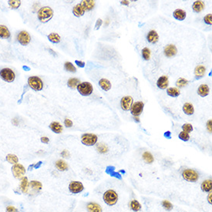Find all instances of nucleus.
I'll return each instance as SVG.
<instances>
[{"label": "nucleus", "mask_w": 212, "mask_h": 212, "mask_svg": "<svg viewBox=\"0 0 212 212\" xmlns=\"http://www.w3.org/2000/svg\"><path fill=\"white\" fill-rule=\"evenodd\" d=\"M37 16H38V19L41 22H47L48 21H50L53 16V10L49 6H45V7L41 8L39 10L38 13H37Z\"/></svg>", "instance_id": "f257e3e1"}, {"label": "nucleus", "mask_w": 212, "mask_h": 212, "mask_svg": "<svg viewBox=\"0 0 212 212\" xmlns=\"http://www.w3.org/2000/svg\"><path fill=\"white\" fill-rule=\"evenodd\" d=\"M103 201L106 205L113 206L118 201V195L117 192L113 190H108L103 194Z\"/></svg>", "instance_id": "f03ea898"}, {"label": "nucleus", "mask_w": 212, "mask_h": 212, "mask_svg": "<svg viewBox=\"0 0 212 212\" xmlns=\"http://www.w3.org/2000/svg\"><path fill=\"white\" fill-rule=\"evenodd\" d=\"M28 85L35 91H40L43 87V82L39 77H30L28 79Z\"/></svg>", "instance_id": "7ed1b4c3"}, {"label": "nucleus", "mask_w": 212, "mask_h": 212, "mask_svg": "<svg viewBox=\"0 0 212 212\" xmlns=\"http://www.w3.org/2000/svg\"><path fill=\"white\" fill-rule=\"evenodd\" d=\"M77 88L79 93L83 96H90L93 90V86L89 82L81 83L77 86Z\"/></svg>", "instance_id": "20e7f679"}, {"label": "nucleus", "mask_w": 212, "mask_h": 212, "mask_svg": "<svg viewBox=\"0 0 212 212\" xmlns=\"http://www.w3.org/2000/svg\"><path fill=\"white\" fill-rule=\"evenodd\" d=\"M182 177L188 182H196L199 178V174L197 171L192 169H186L182 173Z\"/></svg>", "instance_id": "39448f33"}, {"label": "nucleus", "mask_w": 212, "mask_h": 212, "mask_svg": "<svg viewBox=\"0 0 212 212\" xmlns=\"http://www.w3.org/2000/svg\"><path fill=\"white\" fill-rule=\"evenodd\" d=\"M0 77L7 83H13L15 80V73L9 68H4L0 70Z\"/></svg>", "instance_id": "423d86ee"}, {"label": "nucleus", "mask_w": 212, "mask_h": 212, "mask_svg": "<svg viewBox=\"0 0 212 212\" xmlns=\"http://www.w3.org/2000/svg\"><path fill=\"white\" fill-rule=\"evenodd\" d=\"M81 142L86 146H93L97 142V136L93 134H84L81 137Z\"/></svg>", "instance_id": "0eeeda50"}, {"label": "nucleus", "mask_w": 212, "mask_h": 212, "mask_svg": "<svg viewBox=\"0 0 212 212\" xmlns=\"http://www.w3.org/2000/svg\"><path fill=\"white\" fill-rule=\"evenodd\" d=\"M12 172L16 178L22 179L26 174V169L23 167V165L20 164H16L13 165L12 167Z\"/></svg>", "instance_id": "6e6552de"}, {"label": "nucleus", "mask_w": 212, "mask_h": 212, "mask_svg": "<svg viewBox=\"0 0 212 212\" xmlns=\"http://www.w3.org/2000/svg\"><path fill=\"white\" fill-rule=\"evenodd\" d=\"M144 104L141 101H138V102L133 103L131 108H130V112H131L132 115L134 117H139L144 110Z\"/></svg>", "instance_id": "1a4fd4ad"}, {"label": "nucleus", "mask_w": 212, "mask_h": 212, "mask_svg": "<svg viewBox=\"0 0 212 212\" xmlns=\"http://www.w3.org/2000/svg\"><path fill=\"white\" fill-rule=\"evenodd\" d=\"M17 39L19 42L22 45V46H27L28 44L31 41V36L29 35L28 32L26 31H21L17 36Z\"/></svg>", "instance_id": "9d476101"}, {"label": "nucleus", "mask_w": 212, "mask_h": 212, "mask_svg": "<svg viewBox=\"0 0 212 212\" xmlns=\"http://www.w3.org/2000/svg\"><path fill=\"white\" fill-rule=\"evenodd\" d=\"M134 103V100L130 96H126L121 99V106L123 110L125 111H128L130 110L132 105Z\"/></svg>", "instance_id": "9b49d317"}, {"label": "nucleus", "mask_w": 212, "mask_h": 212, "mask_svg": "<svg viewBox=\"0 0 212 212\" xmlns=\"http://www.w3.org/2000/svg\"><path fill=\"white\" fill-rule=\"evenodd\" d=\"M84 187L81 182L79 181H71L69 185V190L73 194H78L83 190Z\"/></svg>", "instance_id": "f8f14e48"}, {"label": "nucleus", "mask_w": 212, "mask_h": 212, "mask_svg": "<svg viewBox=\"0 0 212 212\" xmlns=\"http://www.w3.org/2000/svg\"><path fill=\"white\" fill-rule=\"evenodd\" d=\"M164 54L167 57H175L177 53V49L175 45L174 44H169L164 48Z\"/></svg>", "instance_id": "ddd939ff"}, {"label": "nucleus", "mask_w": 212, "mask_h": 212, "mask_svg": "<svg viewBox=\"0 0 212 212\" xmlns=\"http://www.w3.org/2000/svg\"><path fill=\"white\" fill-rule=\"evenodd\" d=\"M169 85V80L168 77L167 76H162L158 79V80L157 82V87L161 89V90H164L167 89V86Z\"/></svg>", "instance_id": "4468645a"}, {"label": "nucleus", "mask_w": 212, "mask_h": 212, "mask_svg": "<svg viewBox=\"0 0 212 212\" xmlns=\"http://www.w3.org/2000/svg\"><path fill=\"white\" fill-rule=\"evenodd\" d=\"M147 39L150 43H157L159 39V36L157 34V33L154 30H151L148 33L147 36Z\"/></svg>", "instance_id": "2eb2a0df"}, {"label": "nucleus", "mask_w": 212, "mask_h": 212, "mask_svg": "<svg viewBox=\"0 0 212 212\" xmlns=\"http://www.w3.org/2000/svg\"><path fill=\"white\" fill-rule=\"evenodd\" d=\"M85 11H90L95 6V1L93 0H83L80 2Z\"/></svg>", "instance_id": "dca6fc26"}, {"label": "nucleus", "mask_w": 212, "mask_h": 212, "mask_svg": "<svg viewBox=\"0 0 212 212\" xmlns=\"http://www.w3.org/2000/svg\"><path fill=\"white\" fill-rule=\"evenodd\" d=\"M205 72H206V69L203 65H198V66H196L195 70H194V74H195L196 79H201L205 76Z\"/></svg>", "instance_id": "f3484780"}, {"label": "nucleus", "mask_w": 212, "mask_h": 212, "mask_svg": "<svg viewBox=\"0 0 212 212\" xmlns=\"http://www.w3.org/2000/svg\"><path fill=\"white\" fill-rule=\"evenodd\" d=\"M73 13L74 14V16L77 17H80L83 16L85 13V10L83 9V7L82 6L80 3L77 4V6H75L73 9Z\"/></svg>", "instance_id": "a211bd4d"}, {"label": "nucleus", "mask_w": 212, "mask_h": 212, "mask_svg": "<svg viewBox=\"0 0 212 212\" xmlns=\"http://www.w3.org/2000/svg\"><path fill=\"white\" fill-rule=\"evenodd\" d=\"M192 9H193L194 12H195V13H201L205 9V2H202V1H195L193 3Z\"/></svg>", "instance_id": "6ab92c4d"}, {"label": "nucleus", "mask_w": 212, "mask_h": 212, "mask_svg": "<svg viewBox=\"0 0 212 212\" xmlns=\"http://www.w3.org/2000/svg\"><path fill=\"white\" fill-rule=\"evenodd\" d=\"M50 128L51 129V130L56 134H60L62 133L63 128H62V125L59 122H53L50 123Z\"/></svg>", "instance_id": "aec40b11"}, {"label": "nucleus", "mask_w": 212, "mask_h": 212, "mask_svg": "<svg viewBox=\"0 0 212 212\" xmlns=\"http://www.w3.org/2000/svg\"><path fill=\"white\" fill-rule=\"evenodd\" d=\"M198 95L201 97H205L209 94V87L208 85L206 84H201V86L198 87Z\"/></svg>", "instance_id": "412c9836"}, {"label": "nucleus", "mask_w": 212, "mask_h": 212, "mask_svg": "<svg viewBox=\"0 0 212 212\" xmlns=\"http://www.w3.org/2000/svg\"><path fill=\"white\" fill-rule=\"evenodd\" d=\"M86 208L89 212H102V208L98 204L90 202L87 205Z\"/></svg>", "instance_id": "4be33fe9"}, {"label": "nucleus", "mask_w": 212, "mask_h": 212, "mask_svg": "<svg viewBox=\"0 0 212 212\" xmlns=\"http://www.w3.org/2000/svg\"><path fill=\"white\" fill-rule=\"evenodd\" d=\"M99 85L104 91H108L111 89V83L106 79H101L99 81Z\"/></svg>", "instance_id": "5701e85b"}, {"label": "nucleus", "mask_w": 212, "mask_h": 212, "mask_svg": "<svg viewBox=\"0 0 212 212\" xmlns=\"http://www.w3.org/2000/svg\"><path fill=\"white\" fill-rule=\"evenodd\" d=\"M10 37V32L6 26L0 25V39H9Z\"/></svg>", "instance_id": "b1692460"}, {"label": "nucleus", "mask_w": 212, "mask_h": 212, "mask_svg": "<svg viewBox=\"0 0 212 212\" xmlns=\"http://www.w3.org/2000/svg\"><path fill=\"white\" fill-rule=\"evenodd\" d=\"M174 18L177 20H184L186 18V13L182 9H176L173 13Z\"/></svg>", "instance_id": "393cba45"}, {"label": "nucleus", "mask_w": 212, "mask_h": 212, "mask_svg": "<svg viewBox=\"0 0 212 212\" xmlns=\"http://www.w3.org/2000/svg\"><path fill=\"white\" fill-rule=\"evenodd\" d=\"M56 167L60 171H65L68 170V165L66 162L62 160H59L55 164Z\"/></svg>", "instance_id": "a878e982"}, {"label": "nucleus", "mask_w": 212, "mask_h": 212, "mask_svg": "<svg viewBox=\"0 0 212 212\" xmlns=\"http://www.w3.org/2000/svg\"><path fill=\"white\" fill-rule=\"evenodd\" d=\"M183 111L187 115H192L194 112V106L190 103H186L183 106Z\"/></svg>", "instance_id": "bb28decb"}, {"label": "nucleus", "mask_w": 212, "mask_h": 212, "mask_svg": "<svg viewBox=\"0 0 212 212\" xmlns=\"http://www.w3.org/2000/svg\"><path fill=\"white\" fill-rule=\"evenodd\" d=\"M201 190L205 192H211L212 189V181L211 180H206L201 184Z\"/></svg>", "instance_id": "cd10ccee"}, {"label": "nucleus", "mask_w": 212, "mask_h": 212, "mask_svg": "<svg viewBox=\"0 0 212 212\" xmlns=\"http://www.w3.org/2000/svg\"><path fill=\"white\" fill-rule=\"evenodd\" d=\"M29 187V181H28V178L26 177H23L21 179V184H20V188L22 190V193H27L28 192V187Z\"/></svg>", "instance_id": "c85d7f7f"}, {"label": "nucleus", "mask_w": 212, "mask_h": 212, "mask_svg": "<svg viewBox=\"0 0 212 212\" xmlns=\"http://www.w3.org/2000/svg\"><path fill=\"white\" fill-rule=\"evenodd\" d=\"M167 94H168L170 97H177L178 96L180 95L181 92H180V90L178 88L170 87V88H168V89L167 90Z\"/></svg>", "instance_id": "c756f323"}, {"label": "nucleus", "mask_w": 212, "mask_h": 212, "mask_svg": "<svg viewBox=\"0 0 212 212\" xmlns=\"http://www.w3.org/2000/svg\"><path fill=\"white\" fill-rule=\"evenodd\" d=\"M48 39H49L51 42H53V43H59V42H60L61 38L59 34H57V33H50V35L48 36Z\"/></svg>", "instance_id": "7c9ffc66"}, {"label": "nucleus", "mask_w": 212, "mask_h": 212, "mask_svg": "<svg viewBox=\"0 0 212 212\" xmlns=\"http://www.w3.org/2000/svg\"><path fill=\"white\" fill-rule=\"evenodd\" d=\"M80 83V81L77 78H71L67 82L68 86L71 88V89H74V88L77 87V86H78Z\"/></svg>", "instance_id": "2f4dec72"}, {"label": "nucleus", "mask_w": 212, "mask_h": 212, "mask_svg": "<svg viewBox=\"0 0 212 212\" xmlns=\"http://www.w3.org/2000/svg\"><path fill=\"white\" fill-rule=\"evenodd\" d=\"M6 161H7L9 164H11L13 165L16 164L19 162V159L17 156L13 154H9L6 156Z\"/></svg>", "instance_id": "473e14b6"}, {"label": "nucleus", "mask_w": 212, "mask_h": 212, "mask_svg": "<svg viewBox=\"0 0 212 212\" xmlns=\"http://www.w3.org/2000/svg\"><path fill=\"white\" fill-rule=\"evenodd\" d=\"M143 159L144 160V161L147 164H152L154 162V157L150 154V152H144L143 154Z\"/></svg>", "instance_id": "72a5a7b5"}, {"label": "nucleus", "mask_w": 212, "mask_h": 212, "mask_svg": "<svg viewBox=\"0 0 212 212\" xmlns=\"http://www.w3.org/2000/svg\"><path fill=\"white\" fill-rule=\"evenodd\" d=\"M29 185H30V187H31L33 190H41L42 187V184H41V182L37 181H32L31 182L29 183Z\"/></svg>", "instance_id": "f704fd0d"}, {"label": "nucleus", "mask_w": 212, "mask_h": 212, "mask_svg": "<svg viewBox=\"0 0 212 212\" xmlns=\"http://www.w3.org/2000/svg\"><path fill=\"white\" fill-rule=\"evenodd\" d=\"M130 208L134 211H139L141 209V205L138 201L134 200L130 202Z\"/></svg>", "instance_id": "c9c22d12"}, {"label": "nucleus", "mask_w": 212, "mask_h": 212, "mask_svg": "<svg viewBox=\"0 0 212 212\" xmlns=\"http://www.w3.org/2000/svg\"><path fill=\"white\" fill-rule=\"evenodd\" d=\"M188 84V81L184 78H179L176 82V86L178 88H183Z\"/></svg>", "instance_id": "e433bc0d"}, {"label": "nucleus", "mask_w": 212, "mask_h": 212, "mask_svg": "<svg viewBox=\"0 0 212 212\" xmlns=\"http://www.w3.org/2000/svg\"><path fill=\"white\" fill-rule=\"evenodd\" d=\"M8 2L9 6L13 9H17L21 6V1L19 0H9Z\"/></svg>", "instance_id": "4c0bfd02"}, {"label": "nucleus", "mask_w": 212, "mask_h": 212, "mask_svg": "<svg viewBox=\"0 0 212 212\" xmlns=\"http://www.w3.org/2000/svg\"><path fill=\"white\" fill-rule=\"evenodd\" d=\"M64 67H65L66 70H67V71L69 72H71V73H75V72L77 71V69H76L75 66H73V64L70 62H65Z\"/></svg>", "instance_id": "58836bf2"}, {"label": "nucleus", "mask_w": 212, "mask_h": 212, "mask_svg": "<svg viewBox=\"0 0 212 212\" xmlns=\"http://www.w3.org/2000/svg\"><path fill=\"white\" fill-rule=\"evenodd\" d=\"M97 150L100 154H105V153L108 151V147L104 144H99L97 147Z\"/></svg>", "instance_id": "ea45409f"}, {"label": "nucleus", "mask_w": 212, "mask_h": 212, "mask_svg": "<svg viewBox=\"0 0 212 212\" xmlns=\"http://www.w3.org/2000/svg\"><path fill=\"white\" fill-rule=\"evenodd\" d=\"M142 57L145 60H149L150 58V51L148 48H144L142 50Z\"/></svg>", "instance_id": "a19ab883"}, {"label": "nucleus", "mask_w": 212, "mask_h": 212, "mask_svg": "<svg viewBox=\"0 0 212 212\" xmlns=\"http://www.w3.org/2000/svg\"><path fill=\"white\" fill-rule=\"evenodd\" d=\"M162 206L166 211H171L173 209V205L168 201H162Z\"/></svg>", "instance_id": "79ce46f5"}, {"label": "nucleus", "mask_w": 212, "mask_h": 212, "mask_svg": "<svg viewBox=\"0 0 212 212\" xmlns=\"http://www.w3.org/2000/svg\"><path fill=\"white\" fill-rule=\"evenodd\" d=\"M179 138L181 140V141H187L190 139V136H189L188 133H186L184 131L181 132L179 134Z\"/></svg>", "instance_id": "37998d69"}, {"label": "nucleus", "mask_w": 212, "mask_h": 212, "mask_svg": "<svg viewBox=\"0 0 212 212\" xmlns=\"http://www.w3.org/2000/svg\"><path fill=\"white\" fill-rule=\"evenodd\" d=\"M182 129H183V131L188 133V134L193 131V126L190 123H185V124H184L182 126Z\"/></svg>", "instance_id": "c03bdc74"}, {"label": "nucleus", "mask_w": 212, "mask_h": 212, "mask_svg": "<svg viewBox=\"0 0 212 212\" xmlns=\"http://www.w3.org/2000/svg\"><path fill=\"white\" fill-rule=\"evenodd\" d=\"M204 21L208 25H212V14H208L204 18Z\"/></svg>", "instance_id": "a18cd8bd"}, {"label": "nucleus", "mask_w": 212, "mask_h": 212, "mask_svg": "<svg viewBox=\"0 0 212 212\" xmlns=\"http://www.w3.org/2000/svg\"><path fill=\"white\" fill-rule=\"evenodd\" d=\"M64 124H65V126H66V127H71V126H73V122H72L71 120L66 118V119H65V121H64Z\"/></svg>", "instance_id": "49530a36"}, {"label": "nucleus", "mask_w": 212, "mask_h": 212, "mask_svg": "<svg viewBox=\"0 0 212 212\" xmlns=\"http://www.w3.org/2000/svg\"><path fill=\"white\" fill-rule=\"evenodd\" d=\"M6 212H19V211L15 207L10 205V206H8L7 208H6Z\"/></svg>", "instance_id": "de8ad7c7"}, {"label": "nucleus", "mask_w": 212, "mask_h": 212, "mask_svg": "<svg viewBox=\"0 0 212 212\" xmlns=\"http://www.w3.org/2000/svg\"><path fill=\"white\" fill-rule=\"evenodd\" d=\"M207 128H208V130L211 134V132H212V121L211 120H209V121L207 122Z\"/></svg>", "instance_id": "09e8293b"}, {"label": "nucleus", "mask_w": 212, "mask_h": 212, "mask_svg": "<svg viewBox=\"0 0 212 212\" xmlns=\"http://www.w3.org/2000/svg\"><path fill=\"white\" fill-rule=\"evenodd\" d=\"M102 23H103V20L101 19H97V22H96V25H95V29H99L100 27L101 26V25H102Z\"/></svg>", "instance_id": "8fccbe9b"}, {"label": "nucleus", "mask_w": 212, "mask_h": 212, "mask_svg": "<svg viewBox=\"0 0 212 212\" xmlns=\"http://www.w3.org/2000/svg\"><path fill=\"white\" fill-rule=\"evenodd\" d=\"M110 175L111 176H113V177H117V178H118V179H120V180H121L122 179V177H121V175L120 174V173H117V172H115V171H113L110 174Z\"/></svg>", "instance_id": "3c124183"}, {"label": "nucleus", "mask_w": 212, "mask_h": 212, "mask_svg": "<svg viewBox=\"0 0 212 212\" xmlns=\"http://www.w3.org/2000/svg\"><path fill=\"white\" fill-rule=\"evenodd\" d=\"M114 169H115V167H114L109 166V167H106V173H107V174H111V173H112V172L114 171Z\"/></svg>", "instance_id": "603ef678"}, {"label": "nucleus", "mask_w": 212, "mask_h": 212, "mask_svg": "<svg viewBox=\"0 0 212 212\" xmlns=\"http://www.w3.org/2000/svg\"><path fill=\"white\" fill-rule=\"evenodd\" d=\"M76 64H77V66H79V67H81V68H83L85 66V62H83V61H79V60H76L75 61Z\"/></svg>", "instance_id": "864d4df0"}, {"label": "nucleus", "mask_w": 212, "mask_h": 212, "mask_svg": "<svg viewBox=\"0 0 212 212\" xmlns=\"http://www.w3.org/2000/svg\"><path fill=\"white\" fill-rule=\"evenodd\" d=\"M61 155H62L63 157H70V153H69L66 150H64L61 153Z\"/></svg>", "instance_id": "5fc2aeb1"}, {"label": "nucleus", "mask_w": 212, "mask_h": 212, "mask_svg": "<svg viewBox=\"0 0 212 212\" xmlns=\"http://www.w3.org/2000/svg\"><path fill=\"white\" fill-rule=\"evenodd\" d=\"M41 142L44 143V144H48V143L50 142V140H49V138L46 137H41Z\"/></svg>", "instance_id": "6e6d98bb"}, {"label": "nucleus", "mask_w": 212, "mask_h": 212, "mask_svg": "<svg viewBox=\"0 0 212 212\" xmlns=\"http://www.w3.org/2000/svg\"><path fill=\"white\" fill-rule=\"evenodd\" d=\"M42 161H39V162L37 163V164H34V167H35V169L39 168V167H40L41 165H42Z\"/></svg>", "instance_id": "4d7b16f0"}, {"label": "nucleus", "mask_w": 212, "mask_h": 212, "mask_svg": "<svg viewBox=\"0 0 212 212\" xmlns=\"http://www.w3.org/2000/svg\"><path fill=\"white\" fill-rule=\"evenodd\" d=\"M211 199H212V194L211 193H210L208 195V201L209 203H210V205H212Z\"/></svg>", "instance_id": "13d9d810"}, {"label": "nucleus", "mask_w": 212, "mask_h": 212, "mask_svg": "<svg viewBox=\"0 0 212 212\" xmlns=\"http://www.w3.org/2000/svg\"><path fill=\"white\" fill-rule=\"evenodd\" d=\"M164 137H166L167 138H168V139H170V137H171V136H170V131L166 132V133L164 134Z\"/></svg>", "instance_id": "bf43d9fd"}, {"label": "nucleus", "mask_w": 212, "mask_h": 212, "mask_svg": "<svg viewBox=\"0 0 212 212\" xmlns=\"http://www.w3.org/2000/svg\"><path fill=\"white\" fill-rule=\"evenodd\" d=\"M13 123L15 125V126H17V125L19 124L18 120H17V119H13Z\"/></svg>", "instance_id": "052dcab7"}, {"label": "nucleus", "mask_w": 212, "mask_h": 212, "mask_svg": "<svg viewBox=\"0 0 212 212\" xmlns=\"http://www.w3.org/2000/svg\"><path fill=\"white\" fill-rule=\"evenodd\" d=\"M121 2L122 5H126V6H128V5H129V2H129V1H121Z\"/></svg>", "instance_id": "680f3d73"}, {"label": "nucleus", "mask_w": 212, "mask_h": 212, "mask_svg": "<svg viewBox=\"0 0 212 212\" xmlns=\"http://www.w3.org/2000/svg\"><path fill=\"white\" fill-rule=\"evenodd\" d=\"M134 120H135V121H137V122H140V119L138 118V117H134Z\"/></svg>", "instance_id": "e2e57ef3"}, {"label": "nucleus", "mask_w": 212, "mask_h": 212, "mask_svg": "<svg viewBox=\"0 0 212 212\" xmlns=\"http://www.w3.org/2000/svg\"><path fill=\"white\" fill-rule=\"evenodd\" d=\"M33 167H34V164H32L31 166H29V170H32V169H33Z\"/></svg>", "instance_id": "0e129e2a"}, {"label": "nucleus", "mask_w": 212, "mask_h": 212, "mask_svg": "<svg viewBox=\"0 0 212 212\" xmlns=\"http://www.w3.org/2000/svg\"><path fill=\"white\" fill-rule=\"evenodd\" d=\"M23 69H25V70H26V71H29V67H27V66H23Z\"/></svg>", "instance_id": "69168bd1"}]
</instances>
